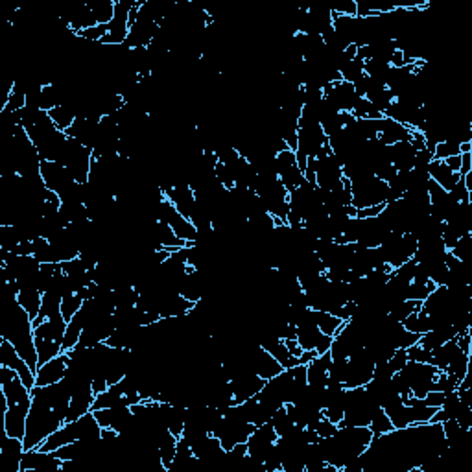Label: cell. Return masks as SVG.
I'll list each match as a JSON object with an SVG mask.
<instances>
[{
	"label": "cell",
	"mask_w": 472,
	"mask_h": 472,
	"mask_svg": "<svg viewBox=\"0 0 472 472\" xmlns=\"http://www.w3.org/2000/svg\"><path fill=\"white\" fill-rule=\"evenodd\" d=\"M313 430H316V433H318L319 437H331V436H334L336 430H338V424L332 423L331 419H327V417L323 415L321 421L316 424V428Z\"/></svg>",
	"instance_id": "94428289"
},
{
	"label": "cell",
	"mask_w": 472,
	"mask_h": 472,
	"mask_svg": "<svg viewBox=\"0 0 472 472\" xmlns=\"http://www.w3.org/2000/svg\"><path fill=\"white\" fill-rule=\"evenodd\" d=\"M63 461L54 452H44L41 448H30L24 452L21 461V472H58Z\"/></svg>",
	"instance_id": "7402d4cb"
},
{
	"label": "cell",
	"mask_w": 472,
	"mask_h": 472,
	"mask_svg": "<svg viewBox=\"0 0 472 472\" xmlns=\"http://www.w3.org/2000/svg\"><path fill=\"white\" fill-rule=\"evenodd\" d=\"M404 402H406L408 406L411 408L413 424L415 423H430V421H432V415L436 413V410H437V408L428 406V404L424 402V398H417V397H413V395H410V397L404 398Z\"/></svg>",
	"instance_id": "ab89813d"
},
{
	"label": "cell",
	"mask_w": 472,
	"mask_h": 472,
	"mask_svg": "<svg viewBox=\"0 0 472 472\" xmlns=\"http://www.w3.org/2000/svg\"><path fill=\"white\" fill-rule=\"evenodd\" d=\"M137 6V0H116L115 15L107 26V34L102 39V44H126L129 34V15Z\"/></svg>",
	"instance_id": "4fadbf2b"
},
{
	"label": "cell",
	"mask_w": 472,
	"mask_h": 472,
	"mask_svg": "<svg viewBox=\"0 0 472 472\" xmlns=\"http://www.w3.org/2000/svg\"><path fill=\"white\" fill-rule=\"evenodd\" d=\"M0 389L6 397L2 428L4 433L22 439L26 433V419L31 408V391L22 384L21 376L9 367L0 366Z\"/></svg>",
	"instance_id": "7a4b0ae2"
},
{
	"label": "cell",
	"mask_w": 472,
	"mask_h": 472,
	"mask_svg": "<svg viewBox=\"0 0 472 472\" xmlns=\"http://www.w3.org/2000/svg\"><path fill=\"white\" fill-rule=\"evenodd\" d=\"M332 14L347 15V17H356V0H340L334 4H328Z\"/></svg>",
	"instance_id": "11a10c76"
},
{
	"label": "cell",
	"mask_w": 472,
	"mask_h": 472,
	"mask_svg": "<svg viewBox=\"0 0 472 472\" xmlns=\"http://www.w3.org/2000/svg\"><path fill=\"white\" fill-rule=\"evenodd\" d=\"M443 401H445V393L437 391V389H432V391L426 393V397H424V402L432 408H441Z\"/></svg>",
	"instance_id": "be15d7a7"
},
{
	"label": "cell",
	"mask_w": 472,
	"mask_h": 472,
	"mask_svg": "<svg viewBox=\"0 0 472 472\" xmlns=\"http://www.w3.org/2000/svg\"><path fill=\"white\" fill-rule=\"evenodd\" d=\"M456 338H458V328H456L454 325H443V327L432 328L430 332L421 336L419 345L421 347H424V349L433 351L437 349V347L445 345L446 341L456 340Z\"/></svg>",
	"instance_id": "836d02e7"
},
{
	"label": "cell",
	"mask_w": 472,
	"mask_h": 472,
	"mask_svg": "<svg viewBox=\"0 0 472 472\" xmlns=\"http://www.w3.org/2000/svg\"><path fill=\"white\" fill-rule=\"evenodd\" d=\"M419 310H421V303L406 299V301H401V303H397V305L393 306V308L388 312V316L402 323L406 318H410L411 313L419 312Z\"/></svg>",
	"instance_id": "7dc6e473"
},
{
	"label": "cell",
	"mask_w": 472,
	"mask_h": 472,
	"mask_svg": "<svg viewBox=\"0 0 472 472\" xmlns=\"http://www.w3.org/2000/svg\"><path fill=\"white\" fill-rule=\"evenodd\" d=\"M415 154H417V150H415L410 141H402L389 146V161H391L393 166L397 168V172L413 168Z\"/></svg>",
	"instance_id": "1f68e13d"
},
{
	"label": "cell",
	"mask_w": 472,
	"mask_h": 472,
	"mask_svg": "<svg viewBox=\"0 0 472 472\" xmlns=\"http://www.w3.org/2000/svg\"><path fill=\"white\" fill-rule=\"evenodd\" d=\"M323 96L341 113H353L354 106L358 102V94L354 91V85L349 81L338 80L323 87Z\"/></svg>",
	"instance_id": "44dd1931"
},
{
	"label": "cell",
	"mask_w": 472,
	"mask_h": 472,
	"mask_svg": "<svg viewBox=\"0 0 472 472\" xmlns=\"http://www.w3.org/2000/svg\"><path fill=\"white\" fill-rule=\"evenodd\" d=\"M41 301H43V293L37 288H21L17 293V303L30 313L31 319L39 316Z\"/></svg>",
	"instance_id": "d590c367"
},
{
	"label": "cell",
	"mask_w": 472,
	"mask_h": 472,
	"mask_svg": "<svg viewBox=\"0 0 472 472\" xmlns=\"http://www.w3.org/2000/svg\"><path fill=\"white\" fill-rule=\"evenodd\" d=\"M380 410L375 402L371 401L366 388H347L345 393V415L340 424H353V426H369L371 417ZM338 424V426H340Z\"/></svg>",
	"instance_id": "5b68a950"
},
{
	"label": "cell",
	"mask_w": 472,
	"mask_h": 472,
	"mask_svg": "<svg viewBox=\"0 0 472 472\" xmlns=\"http://www.w3.org/2000/svg\"><path fill=\"white\" fill-rule=\"evenodd\" d=\"M71 398V384L66 378L31 389V408L26 419V433L22 437L26 451L39 448L46 437L66 423Z\"/></svg>",
	"instance_id": "6da1fadb"
},
{
	"label": "cell",
	"mask_w": 472,
	"mask_h": 472,
	"mask_svg": "<svg viewBox=\"0 0 472 472\" xmlns=\"http://www.w3.org/2000/svg\"><path fill=\"white\" fill-rule=\"evenodd\" d=\"M393 375H395V371L391 369L388 360L375 363V369H373V376H375V378H391Z\"/></svg>",
	"instance_id": "6125c7cd"
},
{
	"label": "cell",
	"mask_w": 472,
	"mask_h": 472,
	"mask_svg": "<svg viewBox=\"0 0 472 472\" xmlns=\"http://www.w3.org/2000/svg\"><path fill=\"white\" fill-rule=\"evenodd\" d=\"M402 325H404V328L410 332H413V334H426V332H430L433 328V319L430 318L428 313H424L423 310H419V312L411 313L410 318H406L404 321H402Z\"/></svg>",
	"instance_id": "f35d334b"
},
{
	"label": "cell",
	"mask_w": 472,
	"mask_h": 472,
	"mask_svg": "<svg viewBox=\"0 0 472 472\" xmlns=\"http://www.w3.org/2000/svg\"><path fill=\"white\" fill-rule=\"evenodd\" d=\"M389 71H391V65L386 61H380V59H369L366 61V74L373 80L380 81V84L386 85V80H388Z\"/></svg>",
	"instance_id": "681fc988"
},
{
	"label": "cell",
	"mask_w": 472,
	"mask_h": 472,
	"mask_svg": "<svg viewBox=\"0 0 472 472\" xmlns=\"http://www.w3.org/2000/svg\"><path fill=\"white\" fill-rule=\"evenodd\" d=\"M446 166L451 168L452 172L459 174V168H461V154L459 155H454V157H448V159H445Z\"/></svg>",
	"instance_id": "03108f58"
},
{
	"label": "cell",
	"mask_w": 472,
	"mask_h": 472,
	"mask_svg": "<svg viewBox=\"0 0 472 472\" xmlns=\"http://www.w3.org/2000/svg\"><path fill=\"white\" fill-rule=\"evenodd\" d=\"M0 452H2V458H4L6 465L11 472H21V461L22 456L26 452L24 448V441L19 439V437H11L8 433H4V439L0 443Z\"/></svg>",
	"instance_id": "f1b7e54d"
},
{
	"label": "cell",
	"mask_w": 472,
	"mask_h": 472,
	"mask_svg": "<svg viewBox=\"0 0 472 472\" xmlns=\"http://www.w3.org/2000/svg\"><path fill=\"white\" fill-rule=\"evenodd\" d=\"M433 290H436V284H433L432 281H430V283H424V284L411 283L406 290V299L423 303V301L426 299V297H428Z\"/></svg>",
	"instance_id": "816d5d0a"
},
{
	"label": "cell",
	"mask_w": 472,
	"mask_h": 472,
	"mask_svg": "<svg viewBox=\"0 0 472 472\" xmlns=\"http://www.w3.org/2000/svg\"><path fill=\"white\" fill-rule=\"evenodd\" d=\"M275 168H277L278 179H281V183H283L288 192L296 190L297 186H301L303 181H305V174H303V170H301L299 164H297L296 151H278V154L275 155Z\"/></svg>",
	"instance_id": "ac0fdd59"
},
{
	"label": "cell",
	"mask_w": 472,
	"mask_h": 472,
	"mask_svg": "<svg viewBox=\"0 0 472 472\" xmlns=\"http://www.w3.org/2000/svg\"><path fill=\"white\" fill-rule=\"evenodd\" d=\"M343 166L331 148H323L316 157V185L323 190H336L343 185Z\"/></svg>",
	"instance_id": "8fae6325"
},
{
	"label": "cell",
	"mask_w": 472,
	"mask_h": 472,
	"mask_svg": "<svg viewBox=\"0 0 472 472\" xmlns=\"http://www.w3.org/2000/svg\"><path fill=\"white\" fill-rule=\"evenodd\" d=\"M402 375V378L406 380L408 386L411 389V395L417 398H424L426 393L432 391L433 384H436V378L439 375V369L433 367L432 363H424V362H410L404 366V369L398 371Z\"/></svg>",
	"instance_id": "9c48e42d"
},
{
	"label": "cell",
	"mask_w": 472,
	"mask_h": 472,
	"mask_svg": "<svg viewBox=\"0 0 472 472\" xmlns=\"http://www.w3.org/2000/svg\"><path fill=\"white\" fill-rule=\"evenodd\" d=\"M89 6L93 9L98 24H109L113 15H115V0H100V2Z\"/></svg>",
	"instance_id": "c3c4849f"
},
{
	"label": "cell",
	"mask_w": 472,
	"mask_h": 472,
	"mask_svg": "<svg viewBox=\"0 0 472 472\" xmlns=\"http://www.w3.org/2000/svg\"><path fill=\"white\" fill-rule=\"evenodd\" d=\"M384 411L388 413V417L391 419V423L395 428H406V426L413 424L411 408L408 406L402 397L393 398L391 402H388V404L384 406Z\"/></svg>",
	"instance_id": "d6a6232c"
},
{
	"label": "cell",
	"mask_w": 472,
	"mask_h": 472,
	"mask_svg": "<svg viewBox=\"0 0 472 472\" xmlns=\"http://www.w3.org/2000/svg\"><path fill=\"white\" fill-rule=\"evenodd\" d=\"M297 343L301 345L303 351H316L318 354H325L331 351L332 336L323 334L319 327L313 323V310H312V319L297 327Z\"/></svg>",
	"instance_id": "ffe728a7"
},
{
	"label": "cell",
	"mask_w": 472,
	"mask_h": 472,
	"mask_svg": "<svg viewBox=\"0 0 472 472\" xmlns=\"http://www.w3.org/2000/svg\"><path fill=\"white\" fill-rule=\"evenodd\" d=\"M408 351V356H410V360H413V362H424V363H430V358H432V351L424 349V347H421L419 343L411 345L410 349Z\"/></svg>",
	"instance_id": "6f0895ef"
},
{
	"label": "cell",
	"mask_w": 472,
	"mask_h": 472,
	"mask_svg": "<svg viewBox=\"0 0 472 472\" xmlns=\"http://www.w3.org/2000/svg\"><path fill=\"white\" fill-rule=\"evenodd\" d=\"M351 194H353V207L356 211L384 205L389 201L388 183L378 179L373 174L351 183Z\"/></svg>",
	"instance_id": "277c9868"
},
{
	"label": "cell",
	"mask_w": 472,
	"mask_h": 472,
	"mask_svg": "<svg viewBox=\"0 0 472 472\" xmlns=\"http://www.w3.org/2000/svg\"><path fill=\"white\" fill-rule=\"evenodd\" d=\"M411 133H413V129H410L408 126H404V124H398L391 119H386V116L380 119L378 141L384 142L386 146H393L402 141H410Z\"/></svg>",
	"instance_id": "83f0119b"
},
{
	"label": "cell",
	"mask_w": 472,
	"mask_h": 472,
	"mask_svg": "<svg viewBox=\"0 0 472 472\" xmlns=\"http://www.w3.org/2000/svg\"><path fill=\"white\" fill-rule=\"evenodd\" d=\"M388 362H389V366H391V369L395 371V373H398V371L404 369V366L410 362L408 351L406 349H397L395 353H393V356L389 358Z\"/></svg>",
	"instance_id": "680465c9"
},
{
	"label": "cell",
	"mask_w": 472,
	"mask_h": 472,
	"mask_svg": "<svg viewBox=\"0 0 472 472\" xmlns=\"http://www.w3.org/2000/svg\"><path fill=\"white\" fill-rule=\"evenodd\" d=\"M80 439H89V441H100L102 439V426L96 421L93 411L81 415L80 419L66 421L61 428H58L52 436L44 439L39 448L44 452H54L61 448V446L80 441Z\"/></svg>",
	"instance_id": "3957f363"
},
{
	"label": "cell",
	"mask_w": 472,
	"mask_h": 472,
	"mask_svg": "<svg viewBox=\"0 0 472 472\" xmlns=\"http://www.w3.org/2000/svg\"><path fill=\"white\" fill-rule=\"evenodd\" d=\"M61 301L63 297L56 291H44L43 301H41V312L36 319H34V327L39 325L44 319L54 318V316H59L61 313Z\"/></svg>",
	"instance_id": "8d00e7d4"
},
{
	"label": "cell",
	"mask_w": 472,
	"mask_h": 472,
	"mask_svg": "<svg viewBox=\"0 0 472 472\" xmlns=\"http://www.w3.org/2000/svg\"><path fill=\"white\" fill-rule=\"evenodd\" d=\"M0 366L14 369L21 376L22 384L30 391L36 388V371L28 366L26 360L17 353V349L8 340H0Z\"/></svg>",
	"instance_id": "2e32d148"
},
{
	"label": "cell",
	"mask_w": 472,
	"mask_h": 472,
	"mask_svg": "<svg viewBox=\"0 0 472 472\" xmlns=\"http://www.w3.org/2000/svg\"><path fill=\"white\" fill-rule=\"evenodd\" d=\"M115 328V313H111V316H94L85 325L78 345H81V347H94L98 343H104V341L109 340Z\"/></svg>",
	"instance_id": "e0dca14e"
},
{
	"label": "cell",
	"mask_w": 472,
	"mask_h": 472,
	"mask_svg": "<svg viewBox=\"0 0 472 472\" xmlns=\"http://www.w3.org/2000/svg\"><path fill=\"white\" fill-rule=\"evenodd\" d=\"M428 176L436 185H439L443 190H446V192H451V190L456 186V183L461 179V176L452 172L451 168L446 166L445 161L441 159H433L432 163H430Z\"/></svg>",
	"instance_id": "4dcf8cb0"
},
{
	"label": "cell",
	"mask_w": 472,
	"mask_h": 472,
	"mask_svg": "<svg viewBox=\"0 0 472 472\" xmlns=\"http://www.w3.org/2000/svg\"><path fill=\"white\" fill-rule=\"evenodd\" d=\"M278 439L277 432L273 430L271 423L261 424V426H256L255 432L249 436L247 439V456L251 459V463L255 467H262L264 463L266 456L271 452V448L275 446V441Z\"/></svg>",
	"instance_id": "9a60e30c"
},
{
	"label": "cell",
	"mask_w": 472,
	"mask_h": 472,
	"mask_svg": "<svg viewBox=\"0 0 472 472\" xmlns=\"http://www.w3.org/2000/svg\"><path fill=\"white\" fill-rule=\"evenodd\" d=\"M433 161V151L428 148H423L415 154L413 159V168H419V170H428L430 163Z\"/></svg>",
	"instance_id": "91938a15"
},
{
	"label": "cell",
	"mask_w": 472,
	"mask_h": 472,
	"mask_svg": "<svg viewBox=\"0 0 472 472\" xmlns=\"http://www.w3.org/2000/svg\"><path fill=\"white\" fill-rule=\"evenodd\" d=\"M93 413L102 428H113L122 437L135 433V415L131 406L102 408V410H93Z\"/></svg>",
	"instance_id": "7c38bea8"
},
{
	"label": "cell",
	"mask_w": 472,
	"mask_h": 472,
	"mask_svg": "<svg viewBox=\"0 0 472 472\" xmlns=\"http://www.w3.org/2000/svg\"><path fill=\"white\" fill-rule=\"evenodd\" d=\"M284 341H286V347H288V351H290L291 356L301 358V354H303V349H301V345L297 343V340H284Z\"/></svg>",
	"instance_id": "003e7915"
},
{
	"label": "cell",
	"mask_w": 472,
	"mask_h": 472,
	"mask_svg": "<svg viewBox=\"0 0 472 472\" xmlns=\"http://www.w3.org/2000/svg\"><path fill=\"white\" fill-rule=\"evenodd\" d=\"M196 463H198V459H196V456H194V452H192V448H190V445L185 441V439H183V437H179V439H177L176 456H174L172 465H170V468H168L166 472L189 471V468L194 467Z\"/></svg>",
	"instance_id": "e575fe53"
},
{
	"label": "cell",
	"mask_w": 472,
	"mask_h": 472,
	"mask_svg": "<svg viewBox=\"0 0 472 472\" xmlns=\"http://www.w3.org/2000/svg\"><path fill=\"white\" fill-rule=\"evenodd\" d=\"M94 154L91 148L80 144V142L72 141L69 139L61 151V157H59L58 163L69 170V172L74 176V179L78 183H87L89 174H91V166H93Z\"/></svg>",
	"instance_id": "8992f818"
},
{
	"label": "cell",
	"mask_w": 472,
	"mask_h": 472,
	"mask_svg": "<svg viewBox=\"0 0 472 472\" xmlns=\"http://www.w3.org/2000/svg\"><path fill=\"white\" fill-rule=\"evenodd\" d=\"M363 388H366V393L369 395L371 401L380 408H384L393 398L401 397L397 389H395V386H393L391 378H375V376H373Z\"/></svg>",
	"instance_id": "4316f807"
},
{
	"label": "cell",
	"mask_w": 472,
	"mask_h": 472,
	"mask_svg": "<svg viewBox=\"0 0 472 472\" xmlns=\"http://www.w3.org/2000/svg\"><path fill=\"white\" fill-rule=\"evenodd\" d=\"M328 146L327 135L323 133L321 124H301L297 133V164L301 170H305L306 161L310 157H318L319 151Z\"/></svg>",
	"instance_id": "ba28073f"
},
{
	"label": "cell",
	"mask_w": 472,
	"mask_h": 472,
	"mask_svg": "<svg viewBox=\"0 0 472 472\" xmlns=\"http://www.w3.org/2000/svg\"><path fill=\"white\" fill-rule=\"evenodd\" d=\"M154 220L168 224L174 229V233L177 234V238H181L183 242H194L196 236H198V229L194 227V224L186 216H183L181 212L174 207L172 201L166 198H163L159 204L155 205Z\"/></svg>",
	"instance_id": "30bf717a"
},
{
	"label": "cell",
	"mask_w": 472,
	"mask_h": 472,
	"mask_svg": "<svg viewBox=\"0 0 472 472\" xmlns=\"http://www.w3.org/2000/svg\"><path fill=\"white\" fill-rule=\"evenodd\" d=\"M69 367V354L61 353L49 362L41 363L36 371V386H50L65 378Z\"/></svg>",
	"instance_id": "603a6c76"
},
{
	"label": "cell",
	"mask_w": 472,
	"mask_h": 472,
	"mask_svg": "<svg viewBox=\"0 0 472 472\" xmlns=\"http://www.w3.org/2000/svg\"><path fill=\"white\" fill-rule=\"evenodd\" d=\"M353 116L354 119H371V120H378L382 119V113H378V111L373 107V104L367 102L366 98H358L356 106H354L353 109Z\"/></svg>",
	"instance_id": "f5cc1de1"
},
{
	"label": "cell",
	"mask_w": 472,
	"mask_h": 472,
	"mask_svg": "<svg viewBox=\"0 0 472 472\" xmlns=\"http://www.w3.org/2000/svg\"><path fill=\"white\" fill-rule=\"evenodd\" d=\"M373 369H375V360L369 351L366 347L356 351L347 360V375H345L343 386L345 388H363L373 378Z\"/></svg>",
	"instance_id": "5bb4252c"
},
{
	"label": "cell",
	"mask_w": 472,
	"mask_h": 472,
	"mask_svg": "<svg viewBox=\"0 0 472 472\" xmlns=\"http://www.w3.org/2000/svg\"><path fill=\"white\" fill-rule=\"evenodd\" d=\"M49 115H50V119H52V122L56 124V128H58L59 131H66V129L71 128L76 120V115L72 113V109L66 106L54 107V109L49 111Z\"/></svg>",
	"instance_id": "f6af8a7d"
},
{
	"label": "cell",
	"mask_w": 472,
	"mask_h": 472,
	"mask_svg": "<svg viewBox=\"0 0 472 472\" xmlns=\"http://www.w3.org/2000/svg\"><path fill=\"white\" fill-rule=\"evenodd\" d=\"M313 323L318 325L323 334L332 336V338H334L345 325L343 319H340L338 316H334V313L331 312H321V310H313Z\"/></svg>",
	"instance_id": "74e56055"
},
{
	"label": "cell",
	"mask_w": 472,
	"mask_h": 472,
	"mask_svg": "<svg viewBox=\"0 0 472 472\" xmlns=\"http://www.w3.org/2000/svg\"><path fill=\"white\" fill-rule=\"evenodd\" d=\"M369 428L371 432H373V436H382V433H388L391 432V430H395V426H393L391 419L388 417L384 408H380V410H376L375 415L371 417Z\"/></svg>",
	"instance_id": "bcb514c9"
},
{
	"label": "cell",
	"mask_w": 472,
	"mask_h": 472,
	"mask_svg": "<svg viewBox=\"0 0 472 472\" xmlns=\"http://www.w3.org/2000/svg\"><path fill=\"white\" fill-rule=\"evenodd\" d=\"M451 253L456 258L468 264V258H471L472 255V234H467L463 238H459L458 242H456V246L451 249Z\"/></svg>",
	"instance_id": "db71d44e"
},
{
	"label": "cell",
	"mask_w": 472,
	"mask_h": 472,
	"mask_svg": "<svg viewBox=\"0 0 472 472\" xmlns=\"http://www.w3.org/2000/svg\"><path fill=\"white\" fill-rule=\"evenodd\" d=\"M36 349L37 356H39V366L44 362H49L52 358L59 356L63 353V343L59 341H50V340H41L36 338Z\"/></svg>",
	"instance_id": "ee69618b"
},
{
	"label": "cell",
	"mask_w": 472,
	"mask_h": 472,
	"mask_svg": "<svg viewBox=\"0 0 472 472\" xmlns=\"http://www.w3.org/2000/svg\"><path fill=\"white\" fill-rule=\"evenodd\" d=\"M378 247L386 264L395 269L413 258V253L417 249V238L411 233H389Z\"/></svg>",
	"instance_id": "52a82bcc"
},
{
	"label": "cell",
	"mask_w": 472,
	"mask_h": 472,
	"mask_svg": "<svg viewBox=\"0 0 472 472\" xmlns=\"http://www.w3.org/2000/svg\"><path fill=\"white\" fill-rule=\"evenodd\" d=\"M157 30H159V24L151 19L144 17L142 14H135V21L129 22V34L128 39H126V46L128 49H148L151 44V41L157 36Z\"/></svg>",
	"instance_id": "d6986e66"
},
{
	"label": "cell",
	"mask_w": 472,
	"mask_h": 472,
	"mask_svg": "<svg viewBox=\"0 0 472 472\" xmlns=\"http://www.w3.org/2000/svg\"><path fill=\"white\" fill-rule=\"evenodd\" d=\"M164 198L170 199V201L174 204V207L181 212L183 216L190 218V214H192V211H194L196 194L189 183L176 181V185H174L172 189L164 192Z\"/></svg>",
	"instance_id": "cb8c5ba5"
},
{
	"label": "cell",
	"mask_w": 472,
	"mask_h": 472,
	"mask_svg": "<svg viewBox=\"0 0 472 472\" xmlns=\"http://www.w3.org/2000/svg\"><path fill=\"white\" fill-rule=\"evenodd\" d=\"M84 303H85V301L81 299V297L78 296V293H71V296L63 297V301H61V313H63V318H65L66 321H71V319L74 318L76 313H78V310H80L81 306H84Z\"/></svg>",
	"instance_id": "f907efd6"
},
{
	"label": "cell",
	"mask_w": 472,
	"mask_h": 472,
	"mask_svg": "<svg viewBox=\"0 0 472 472\" xmlns=\"http://www.w3.org/2000/svg\"><path fill=\"white\" fill-rule=\"evenodd\" d=\"M98 128H100V122H94V120L87 119H76L74 124H72L65 133L69 139L80 142V144L87 146V148L93 150L98 139Z\"/></svg>",
	"instance_id": "484cf974"
},
{
	"label": "cell",
	"mask_w": 472,
	"mask_h": 472,
	"mask_svg": "<svg viewBox=\"0 0 472 472\" xmlns=\"http://www.w3.org/2000/svg\"><path fill=\"white\" fill-rule=\"evenodd\" d=\"M441 424L448 448H456L458 445H463L468 436V430H465L463 426H459V423L456 419H448Z\"/></svg>",
	"instance_id": "60d3db41"
},
{
	"label": "cell",
	"mask_w": 472,
	"mask_h": 472,
	"mask_svg": "<svg viewBox=\"0 0 472 472\" xmlns=\"http://www.w3.org/2000/svg\"><path fill=\"white\" fill-rule=\"evenodd\" d=\"M269 423H271L273 430L277 432V436H284V433H288L293 426H296V421H293L291 413L288 411L286 404H283V406L275 410V413L271 415V421H269Z\"/></svg>",
	"instance_id": "b9f144b4"
},
{
	"label": "cell",
	"mask_w": 472,
	"mask_h": 472,
	"mask_svg": "<svg viewBox=\"0 0 472 472\" xmlns=\"http://www.w3.org/2000/svg\"><path fill=\"white\" fill-rule=\"evenodd\" d=\"M332 363L331 353L318 354V356L306 363V382L310 388L323 389L328 384V367Z\"/></svg>",
	"instance_id": "d4e9b609"
},
{
	"label": "cell",
	"mask_w": 472,
	"mask_h": 472,
	"mask_svg": "<svg viewBox=\"0 0 472 472\" xmlns=\"http://www.w3.org/2000/svg\"><path fill=\"white\" fill-rule=\"evenodd\" d=\"M262 467H264L268 472H283V461H281V456H278V452L275 446L271 448V452L266 456Z\"/></svg>",
	"instance_id": "9f6ffc18"
},
{
	"label": "cell",
	"mask_w": 472,
	"mask_h": 472,
	"mask_svg": "<svg viewBox=\"0 0 472 472\" xmlns=\"http://www.w3.org/2000/svg\"><path fill=\"white\" fill-rule=\"evenodd\" d=\"M468 172H472V151L471 154H461V168H459V176L463 177Z\"/></svg>",
	"instance_id": "e7e4bbea"
},
{
	"label": "cell",
	"mask_w": 472,
	"mask_h": 472,
	"mask_svg": "<svg viewBox=\"0 0 472 472\" xmlns=\"http://www.w3.org/2000/svg\"><path fill=\"white\" fill-rule=\"evenodd\" d=\"M65 332H66V319L63 318V313L44 319V321H41L39 325L34 327V334H36V338L50 340V341H59V343H63V340H65Z\"/></svg>",
	"instance_id": "f546056e"
},
{
	"label": "cell",
	"mask_w": 472,
	"mask_h": 472,
	"mask_svg": "<svg viewBox=\"0 0 472 472\" xmlns=\"http://www.w3.org/2000/svg\"><path fill=\"white\" fill-rule=\"evenodd\" d=\"M340 74H341V80H343V81H349V84H356L360 78H363V76H366V61L358 58V56H354L353 59H349V61L345 63Z\"/></svg>",
	"instance_id": "7bdbcfd3"
}]
</instances>
